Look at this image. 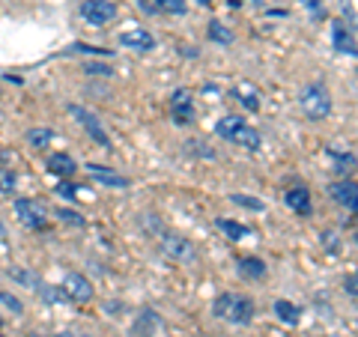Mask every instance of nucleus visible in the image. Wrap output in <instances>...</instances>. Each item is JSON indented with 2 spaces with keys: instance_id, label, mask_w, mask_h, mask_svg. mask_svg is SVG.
<instances>
[{
  "instance_id": "obj_1",
  "label": "nucleus",
  "mask_w": 358,
  "mask_h": 337,
  "mask_svg": "<svg viewBox=\"0 0 358 337\" xmlns=\"http://www.w3.org/2000/svg\"><path fill=\"white\" fill-rule=\"evenodd\" d=\"M215 134L224 138L227 143H236V147H242V150H260V131L236 114L221 117L215 122Z\"/></svg>"
},
{
  "instance_id": "obj_2",
  "label": "nucleus",
  "mask_w": 358,
  "mask_h": 337,
  "mask_svg": "<svg viewBox=\"0 0 358 337\" xmlns=\"http://www.w3.org/2000/svg\"><path fill=\"white\" fill-rule=\"evenodd\" d=\"M212 313L218 320H227L233 325H248L254 320V301L239 293H221L212 301Z\"/></svg>"
},
{
  "instance_id": "obj_3",
  "label": "nucleus",
  "mask_w": 358,
  "mask_h": 337,
  "mask_svg": "<svg viewBox=\"0 0 358 337\" xmlns=\"http://www.w3.org/2000/svg\"><path fill=\"white\" fill-rule=\"evenodd\" d=\"M299 108H301V114H305L308 120H313V122L326 120L331 114V93H329V87L322 81L305 84V87H301V93H299Z\"/></svg>"
},
{
  "instance_id": "obj_4",
  "label": "nucleus",
  "mask_w": 358,
  "mask_h": 337,
  "mask_svg": "<svg viewBox=\"0 0 358 337\" xmlns=\"http://www.w3.org/2000/svg\"><path fill=\"white\" fill-rule=\"evenodd\" d=\"M159 248L167 260L173 263H194L197 260V248L192 245V239H185V236H176V233H162L159 239Z\"/></svg>"
},
{
  "instance_id": "obj_5",
  "label": "nucleus",
  "mask_w": 358,
  "mask_h": 337,
  "mask_svg": "<svg viewBox=\"0 0 358 337\" xmlns=\"http://www.w3.org/2000/svg\"><path fill=\"white\" fill-rule=\"evenodd\" d=\"M15 215L30 230H45L48 227V209H45L42 200H33V197L15 200Z\"/></svg>"
},
{
  "instance_id": "obj_6",
  "label": "nucleus",
  "mask_w": 358,
  "mask_h": 337,
  "mask_svg": "<svg viewBox=\"0 0 358 337\" xmlns=\"http://www.w3.org/2000/svg\"><path fill=\"white\" fill-rule=\"evenodd\" d=\"M81 18L93 27H105L108 21L117 18V6L110 0H84L81 3Z\"/></svg>"
},
{
  "instance_id": "obj_7",
  "label": "nucleus",
  "mask_w": 358,
  "mask_h": 337,
  "mask_svg": "<svg viewBox=\"0 0 358 337\" xmlns=\"http://www.w3.org/2000/svg\"><path fill=\"white\" fill-rule=\"evenodd\" d=\"M69 114H72L78 122H81V126L87 129V134L99 143V147H105V150L110 147L108 131L102 129V122H99V117H96V114H90V110H87V108H81V105H69Z\"/></svg>"
},
{
  "instance_id": "obj_8",
  "label": "nucleus",
  "mask_w": 358,
  "mask_h": 337,
  "mask_svg": "<svg viewBox=\"0 0 358 337\" xmlns=\"http://www.w3.org/2000/svg\"><path fill=\"white\" fill-rule=\"evenodd\" d=\"M63 293H66L69 301H75V305H87V301L93 299V284H90L84 275L72 272V275H66V280H63Z\"/></svg>"
},
{
  "instance_id": "obj_9",
  "label": "nucleus",
  "mask_w": 358,
  "mask_h": 337,
  "mask_svg": "<svg viewBox=\"0 0 358 337\" xmlns=\"http://www.w3.org/2000/svg\"><path fill=\"white\" fill-rule=\"evenodd\" d=\"M162 317L155 313L152 308H143V310H138V317L131 320V334L134 337H155L162 331Z\"/></svg>"
},
{
  "instance_id": "obj_10",
  "label": "nucleus",
  "mask_w": 358,
  "mask_h": 337,
  "mask_svg": "<svg viewBox=\"0 0 358 337\" xmlns=\"http://www.w3.org/2000/svg\"><path fill=\"white\" fill-rule=\"evenodd\" d=\"M329 194H331L334 203H341V206H346L350 212L358 215V185L355 182H350V179H338V182L329 185Z\"/></svg>"
},
{
  "instance_id": "obj_11",
  "label": "nucleus",
  "mask_w": 358,
  "mask_h": 337,
  "mask_svg": "<svg viewBox=\"0 0 358 337\" xmlns=\"http://www.w3.org/2000/svg\"><path fill=\"white\" fill-rule=\"evenodd\" d=\"M171 110H173V122H179V126H188V122H194L192 93H188V89H176V93L171 96Z\"/></svg>"
},
{
  "instance_id": "obj_12",
  "label": "nucleus",
  "mask_w": 358,
  "mask_h": 337,
  "mask_svg": "<svg viewBox=\"0 0 358 337\" xmlns=\"http://www.w3.org/2000/svg\"><path fill=\"white\" fill-rule=\"evenodd\" d=\"M120 45H122V48H134V51L147 54V51L155 48V36L150 30H143V27H131L126 33H120Z\"/></svg>"
},
{
  "instance_id": "obj_13",
  "label": "nucleus",
  "mask_w": 358,
  "mask_h": 337,
  "mask_svg": "<svg viewBox=\"0 0 358 337\" xmlns=\"http://www.w3.org/2000/svg\"><path fill=\"white\" fill-rule=\"evenodd\" d=\"M331 42H334V51L358 57V39L352 36V30H346L343 21H334L331 24Z\"/></svg>"
},
{
  "instance_id": "obj_14",
  "label": "nucleus",
  "mask_w": 358,
  "mask_h": 337,
  "mask_svg": "<svg viewBox=\"0 0 358 337\" xmlns=\"http://www.w3.org/2000/svg\"><path fill=\"white\" fill-rule=\"evenodd\" d=\"M284 200H287V206L293 209V212H299L301 218H308L310 212H313V200H310V191L305 188V185H293L284 194Z\"/></svg>"
},
{
  "instance_id": "obj_15",
  "label": "nucleus",
  "mask_w": 358,
  "mask_h": 337,
  "mask_svg": "<svg viewBox=\"0 0 358 337\" xmlns=\"http://www.w3.org/2000/svg\"><path fill=\"white\" fill-rule=\"evenodd\" d=\"M87 173L96 179V182H102L108 188H129V179L122 176V173H114L110 167L105 164H87Z\"/></svg>"
},
{
  "instance_id": "obj_16",
  "label": "nucleus",
  "mask_w": 358,
  "mask_h": 337,
  "mask_svg": "<svg viewBox=\"0 0 358 337\" xmlns=\"http://www.w3.org/2000/svg\"><path fill=\"white\" fill-rule=\"evenodd\" d=\"M215 227H218L221 233H227V239H233V242L254 239V230H251V227H245V224H236V221H230V218H218Z\"/></svg>"
},
{
  "instance_id": "obj_17",
  "label": "nucleus",
  "mask_w": 358,
  "mask_h": 337,
  "mask_svg": "<svg viewBox=\"0 0 358 337\" xmlns=\"http://www.w3.org/2000/svg\"><path fill=\"white\" fill-rule=\"evenodd\" d=\"M48 171H51L54 176H60V179H69V176L78 171V164H75L72 155L57 152V155H51V159H48Z\"/></svg>"
},
{
  "instance_id": "obj_18",
  "label": "nucleus",
  "mask_w": 358,
  "mask_h": 337,
  "mask_svg": "<svg viewBox=\"0 0 358 337\" xmlns=\"http://www.w3.org/2000/svg\"><path fill=\"white\" fill-rule=\"evenodd\" d=\"M239 275L251 278V280H260V278H266V263L260 260V257H242L239 260Z\"/></svg>"
},
{
  "instance_id": "obj_19",
  "label": "nucleus",
  "mask_w": 358,
  "mask_h": 337,
  "mask_svg": "<svg viewBox=\"0 0 358 337\" xmlns=\"http://www.w3.org/2000/svg\"><path fill=\"white\" fill-rule=\"evenodd\" d=\"M6 275L13 278L15 284L27 287V289H36V287H39V275H36V272H30V268H24V266H13V268H6Z\"/></svg>"
},
{
  "instance_id": "obj_20",
  "label": "nucleus",
  "mask_w": 358,
  "mask_h": 337,
  "mask_svg": "<svg viewBox=\"0 0 358 337\" xmlns=\"http://www.w3.org/2000/svg\"><path fill=\"white\" fill-rule=\"evenodd\" d=\"M275 317H278V320H284V322H289V325H296V322L301 320V310L293 305V301L278 299V301H275Z\"/></svg>"
},
{
  "instance_id": "obj_21",
  "label": "nucleus",
  "mask_w": 358,
  "mask_h": 337,
  "mask_svg": "<svg viewBox=\"0 0 358 337\" xmlns=\"http://www.w3.org/2000/svg\"><path fill=\"white\" fill-rule=\"evenodd\" d=\"M209 39L221 48H227V45H233V30H227L221 21H209Z\"/></svg>"
},
{
  "instance_id": "obj_22",
  "label": "nucleus",
  "mask_w": 358,
  "mask_h": 337,
  "mask_svg": "<svg viewBox=\"0 0 358 337\" xmlns=\"http://www.w3.org/2000/svg\"><path fill=\"white\" fill-rule=\"evenodd\" d=\"M233 99H239V102L245 105V108H248V110H260V99H257V89L251 87H239V89H233V93H230Z\"/></svg>"
},
{
  "instance_id": "obj_23",
  "label": "nucleus",
  "mask_w": 358,
  "mask_h": 337,
  "mask_svg": "<svg viewBox=\"0 0 358 337\" xmlns=\"http://www.w3.org/2000/svg\"><path fill=\"white\" fill-rule=\"evenodd\" d=\"M51 141H54V131H51V129H30V131H27V143H30L33 150L48 147Z\"/></svg>"
},
{
  "instance_id": "obj_24",
  "label": "nucleus",
  "mask_w": 358,
  "mask_h": 337,
  "mask_svg": "<svg viewBox=\"0 0 358 337\" xmlns=\"http://www.w3.org/2000/svg\"><path fill=\"white\" fill-rule=\"evenodd\" d=\"M36 293L42 296V301H48V305H57V301H66V293L63 287H51V284H39Z\"/></svg>"
},
{
  "instance_id": "obj_25",
  "label": "nucleus",
  "mask_w": 358,
  "mask_h": 337,
  "mask_svg": "<svg viewBox=\"0 0 358 337\" xmlns=\"http://www.w3.org/2000/svg\"><path fill=\"white\" fill-rule=\"evenodd\" d=\"M329 155L334 159V171H341V173H343V171H350V167H355V162H358L352 152H338L334 147L329 150Z\"/></svg>"
},
{
  "instance_id": "obj_26",
  "label": "nucleus",
  "mask_w": 358,
  "mask_h": 337,
  "mask_svg": "<svg viewBox=\"0 0 358 337\" xmlns=\"http://www.w3.org/2000/svg\"><path fill=\"white\" fill-rule=\"evenodd\" d=\"M155 9H162L167 15H185L188 3L185 0H155Z\"/></svg>"
},
{
  "instance_id": "obj_27",
  "label": "nucleus",
  "mask_w": 358,
  "mask_h": 337,
  "mask_svg": "<svg viewBox=\"0 0 358 337\" xmlns=\"http://www.w3.org/2000/svg\"><path fill=\"white\" fill-rule=\"evenodd\" d=\"M15 185H18V176L9 167H0V194H13Z\"/></svg>"
},
{
  "instance_id": "obj_28",
  "label": "nucleus",
  "mask_w": 358,
  "mask_h": 337,
  "mask_svg": "<svg viewBox=\"0 0 358 337\" xmlns=\"http://www.w3.org/2000/svg\"><path fill=\"white\" fill-rule=\"evenodd\" d=\"M230 200L236 206H245V209H254V212H263L266 209V203L260 197H245V194H230Z\"/></svg>"
},
{
  "instance_id": "obj_29",
  "label": "nucleus",
  "mask_w": 358,
  "mask_h": 337,
  "mask_svg": "<svg viewBox=\"0 0 358 337\" xmlns=\"http://www.w3.org/2000/svg\"><path fill=\"white\" fill-rule=\"evenodd\" d=\"M141 224H143V230H147L150 236H155V233H159V236H162V233H164V227H162V221H159V218H155V215H152V212H143V215H141Z\"/></svg>"
},
{
  "instance_id": "obj_30",
  "label": "nucleus",
  "mask_w": 358,
  "mask_h": 337,
  "mask_svg": "<svg viewBox=\"0 0 358 337\" xmlns=\"http://www.w3.org/2000/svg\"><path fill=\"white\" fill-rule=\"evenodd\" d=\"M54 215H57V221L72 224V227H87V221H84L81 215H78V212H72V209H57Z\"/></svg>"
},
{
  "instance_id": "obj_31",
  "label": "nucleus",
  "mask_w": 358,
  "mask_h": 337,
  "mask_svg": "<svg viewBox=\"0 0 358 337\" xmlns=\"http://www.w3.org/2000/svg\"><path fill=\"white\" fill-rule=\"evenodd\" d=\"M0 301L13 310V313H24V305H21V299L18 296H13V293H0Z\"/></svg>"
},
{
  "instance_id": "obj_32",
  "label": "nucleus",
  "mask_w": 358,
  "mask_h": 337,
  "mask_svg": "<svg viewBox=\"0 0 358 337\" xmlns=\"http://www.w3.org/2000/svg\"><path fill=\"white\" fill-rule=\"evenodd\" d=\"M84 72H87V75H110L114 69H110V66H105V63H93V60H84Z\"/></svg>"
},
{
  "instance_id": "obj_33",
  "label": "nucleus",
  "mask_w": 358,
  "mask_h": 337,
  "mask_svg": "<svg viewBox=\"0 0 358 337\" xmlns=\"http://www.w3.org/2000/svg\"><path fill=\"white\" fill-rule=\"evenodd\" d=\"M66 54H105L102 48H93V45H72V48H66Z\"/></svg>"
},
{
  "instance_id": "obj_34",
  "label": "nucleus",
  "mask_w": 358,
  "mask_h": 337,
  "mask_svg": "<svg viewBox=\"0 0 358 337\" xmlns=\"http://www.w3.org/2000/svg\"><path fill=\"white\" fill-rule=\"evenodd\" d=\"M78 191H81V188H75V185H69V182H60V185H57V194L66 197V200H75Z\"/></svg>"
},
{
  "instance_id": "obj_35",
  "label": "nucleus",
  "mask_w": 358,
  "mask_h": 337,
  "mask_svg": "<svg viewBox=\"0 0 358 337\" xmlns=\"http://www.w3.org/2000/svg\"><path fill=\"white\" fill-rule=\"evenodd\" d=\"M188 150H192L194 155H206V159H215V152H212L209 147H200V141H188Z\"/></svg>"
},
{
  "instance_id": "obj_36",
  "label": "nucleus",
  "mask_w": 358,
  "mask_h": 337,
  "mask_svg": "<svg viewBox=\"0 0 358 337\" xmlns=\"http://www.w3.org/2000/svg\"><path fill=\"white\" fill-rule=\"evenodd\" d=\"M343 289H346L350 296H358V272H352L350 278L343 280Z\"/></svg>"
},
{
  "instance_id": "obj_37",
  "label": "nucleus",
  "mask_w": 358,
  "mask_h": 337,
  "mask_svg": "<svg viewBox=\"0 0 358 337\" xmlns=\"http://www.w3.org/2000/svg\"><path fill=\"white\" fill-rule=\"evenodd\" d=\"M30 337H69V334H30Z\"/></svg>"
},
{
  "instance_id": "obj_38",
  "label": "nucleus",
  "mask_w": 358,
  "mask_h": 337,
  "mask_svg": "<svg viewBox=\"0 0 358 337\" xmlns=\"http://www.w3.org/2000/svg\"><path fill=\"white\" fill-rule=\"evenodd\" d=\"M3 236H6V227H3V224H0V239H3Z\"/></svg>"
},
{
  "instance_id": "obj_39",
  "label": "nucleus",
  "mask_w": 358,
  "mask_h": 337,
  "mask_svg": "<svg viewBox=\"0 0 358 337\" xmlns=\"http://www.w3.org/2000/svg\"><path fill=\"white\" fill-rule=\"evenodd\" d=\"M197 3H200V6H209V3H212V0H197Z\"/></svg>"
},
{
  "instance_id": "obj_40",
  "label": "nucleus",
  "mask_w": 358,
  "mask_h": 337,
  "mask_svg": "<svg viewBox=\"0 0 358 337\" xmlns=\"http://www.w3.org/2000/svg\"><path fill=\"white\" fill-rule=\"evenodd\" d=\"M3 159H6V155H3V152H0V162H3Z\"/></svg>"
},
{
  "instance_id": "obj_41",
  "label": "nucleus",
  "mask_w": 358,
  "mask_h": 337,
  "mask_svg": "<svg viewBox=\"0 0 358 337\" xmlns=\"http://www.w3.org/2000/svg\"><path fill=\"white\" fill-rule=\"evenodd\" d=\"M355 245H358V230H355Z\"/></svg>"
}]
</instances>
